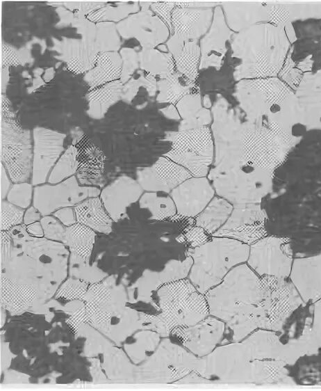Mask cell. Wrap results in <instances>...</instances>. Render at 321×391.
<instances>
[{"instance_id":"1","label":"cell","mask_w":321,"mask_h":391,"mask_svg":"<svg viewBox=\"0 0 321 391\" xmlns=\"http://www.w3.org/2000/svg\"><path fill=\"white\" fill-rule=\"evenodd\" d=\"M160 312L140 314L141 326L166 337L176 328L194 325L209 315L204 294L189 279H181L161 286L157 292Z\"/></svg>"},{"instance_id":"2","label":"cell","mask_w":321,"mask_h":391,"mask_svg":"<svg viewBox=\"0 0 321 391\" xmlns=\"http://www.w3.org/2000/svg\"><path fill=\"white\" fill-rule=\"evenodd\" d=\"M249 245L240 241L213 237L205 244L190 248L192 259L188 279L202 294L220 284L234 266L247 261Z\"/></svg>"},{"instance_id":"3","label":"cell","mask_w":321,"mask_h":391,"mask_svg":"<svg viewBox=\"0 0 321 391\" xmlns=\"http://www.w3.org/2000/svg\"><path fill=\"white\" fill-rule=\"evenodd\" d=\"M209 315L225 323L239 312L260 304L265 297L261 278L245 263L225 276L222 281L205 294Z\"/></svg>"},{"instance_id":"4","label":"cell","mask_w":321,"mask_h":391,"mask_svg":"<svg viewBox=\"0 0 321 391\" xmlns=\"http://www.w3.org/2000/svg\"><path fill=\"white\" fill-rule=\"evenodd\" d=\"M277 39V30L269 25L252 26L233 34L231 56L241 61L234 69L235 80L273 75L278 70Z\"/></svg>"},{"instance_id":"5","label":"cell","mask_w":321,"mask_h":391,"mask_svg":"<svg viewBox=\"0 0 321 391\" xmlns=\"http://www.w3.org/2000/svg\"><path fill=\"white\" fill-rule=\"evenodd\" d=\"M211 132L214 143V163L208 177L244 163V143L247 122H241L240 112L232 108L221 95L212 106Z\"/></svg>"},{"instance_id":"6","label":"cell","mask_w":321,"mask_h":391,"mask_svg":"<svg viewBox=\"0 0 321 391\" xmlns=\"http://www.w3.org/2000/svg\"><path fill=\"white\" fill-rule=\"evenodd\" d=\"M214 190L233 205L259 202L269 191V172L244 163L208 177Z\"/></svg>"},{"instance_id":"7","label":"cell","mask_w":321,"mask_h":391,"mask_svg":"<svg viewBox=\"0 0 321 391\" xmlns=\"http://www.w3.org/2000/svg\"><path fill=\"white\" fill-rule=\"evenodd\" d=\"M163 140L171 143V149L163 156L186 168L192 177L208 174L214 157V143L208 126L167 131Z\"/></svg>"},{"instance_id":"8","label":"cell","mask_w":321,"mask_h":391,"mask_svg":"<svg viewBox=\"0 0 321 391\" xmlns=\"http://www.w3.org/2000/svg\"><path fill=\"white\" fill-rule=\"evenodd\" d=\"M1 163L13 183L28 182L32 175L31 133L4 120L1 123Z\"/></svg>"},{"instance_id":"9","label":"cell","mask_w":321,"mask_h":391,"mask_svg":"<svg viewBox=\"0 0 321 391\" xmlns=\"http://www.w3.org/2000/svg\"><path fill=\"white\" fill-rule=\"evenodd\" d=\"M100 193L97 187L80 186L73 175L56 184L35 186L33 204L44 216L63 207H74L89 198L97 197Z\"/></svg>"},{"instance_id":"10","label":"cell","mask_w":321,"mask_h":391,"mask_svg":"<svg viewBox=\"0 0 321 391\" xmlns=\"http://www.w3.org/2000/svg\"><path fill=\"white\" fill-rule=\"evenodd\" d=\"M265 288L263 305L268 319L269 330L280 331L287 319L304 301L292 283L270 276H261Z\"/></svg>"},{"instance_id":"11","label":"cell","mask_w":321,"mask_h":391,"mask_svg":"<svg viewBox=\"0 0 321 391\" xmlns=\"http://www.w3.org/2000/svg\"><path fill=\"white\" fill-rule=\"evenodd\" d=\"M290 256L285 250L283 241L268 237L251 245L247 264L259 276H270L286 279L292 268Z\"/></svg>"},{"instance_id":"12","label":"cell","mask_w":321,"mask_h":391,"mask_svg":"<svg viewBox=\"0 0 321 391\" xmlns=\"http://www.w3.org/2000/svg\"><path fill=\"white\" fill-rule=\"evenodd\" d=\"M226 323L211 315L198 323L173 329L170 333L197 357H206L217 347L224 335Z\"/></svg>"},{"instance_id":"13","label":"cell","mask_w":321,"mask_h":391,"mask_svg":"<svg viewBox=\"0 0 321 391\" xmlns=\"http://www.w3.org/2000/svg\"><path fill=\"white\" fill-rule=\"evenodd\" d=\"M116 26L122 38H135L142 49H154L162 45L170 33L166 24L149 9L129 15Z\"/></svg>"},{"instance_id":"14","label":"cell","mask_w":321,"mask_h":391,"mask_svg":"<svg viewBox=\"0 0 321 391\" xmlns=\"http://www.w3.org/2000/svg\"><path fill=\"white\" fill-rule=\"evenodd\" d=\"M63 133L36 127L33 130V150L31 182L34 186L44 184L53 167L63 154Z\"/></svg>"},{"instance_id":"15","label":"cell","mask_w":321,"mask_h":391,"mask_svg":"<svg viewBox=\"0 0 321 391\" xmlns=\"http://www.w3.org/2000/svg\"><path fill=\"white\" fill-rule=\"evenodd\" d=\"M263 219L258 206L235 205L227 221L212 236L231 238L252 245L263 236Z\"/></svg>"},{"instance_id":"16","label":"cell","mask_w":321,"mask_h":391,"mask_svg":"<svg viewBox=\"0 0 321 391\" xmlns=\"http://www.w3.org/2000/svg\"><path fill=\"white\" fill-rule=\"evenodd\" d=\"M136 177L143 190L168 193L192 175L182 166L163 156L151 166L139 168Z\"/></svg>"},{"instance_id":"17","label":"cell","mask_w":321,"mask_h":391,"mask_svg":"<svg viewBox=\"0 0 321 391\" xmlns=\"http://www.w3.org/2000/svg\"><path fill=\"white\" fill-rule=\"evenodd\" d=\"M234 32L227 24L221 6L213 10L212 24L200 40L201 58L199 69L215 67L219 70L227 53V42L231 40Z\"/></svg>"},{"instance_id":"18","label":"cell","mask_w":321,"mask_h":391,"mask_svg":"<svg viewBox=\"0 0 321 391\" xmlns=\"http://www.w3.org/2000/svg\"><path fill=\"white\" fill-rule=\"evenodd\" d=\"M215 190L206 177H192L170 192L176 213L183 217L198 216L213 199Z\"/></svg>"},{"instance_id":"19","label":"cell","mask_w":321,"mask_h":391,"mask_svg":"<svg viewBox=\"0 0 321 391\" xmlns=\"http://www.w3.org/2000/svg\"><path fill=\"white\" fill-rule=\"evenodd\" d=\"M143 189L137 180L122 175L104 187L99 198L114 222L126 218L129 207L140 200Z\"/></svg>"},{"instance_id":"20","label":"cell","mask_w":321,"mask_h":391,"mask_svg":"<svg viewBox=\"0 0 321 391\" xmlns=\"http://www.w3.org/2000/svg\"><path fill=\"white\" fill-rule=\"evenodd\" d=\"M52 41L54 45L50 49L59 54L55 58L65 62L72 73H86L94 66L99 54L95 42L83 38L67 37H62L60 40L52 38Z\"/></svg>"},{"instance_id":"21","label":"cell","mask_w":321,"mask_h":391,"mask_svg":"<svg viewBox=\"0 0 321 391\" xmlns=\"http://www.w3.org/2000/svg\"><path fill=\"white\" fill-rule=\"evenodd\" d=\"M213 10L175 7L172 13V35L186 42L197 40L209 30Z\"/></svg>"},{"instance_id":"22","label":"cell","mask_w":321,"mask_h":391,"mask_svg":"<svg viewBox=\"0 0 321 391\" xmlns=\"http://www.w3.org/2000/svg\"><path fill=\"white\" fill-rule=\"evenodd\" d=\"M289 277L304 303L321 298V255L295 260Z\"/></svg>"},{"instance_id":"23","label":"cell","mask_w":321,"mask_h":391,"mask_svg":"<svg viewBox=\"0 0 321 391\" xmlns=\"http://www.w3.org/2000/svg\"><path fill=\"white\" fill-rule=\"evenodd\" d=\"M169 52L172 55L177 72L192 81L198 77L201 50L197 40L183 41L174 35L166 42Z\"/></svg>"},{"instance_id":"24","label":"cell","mask_w":321,"mask_h":391,"mask_svg":"<svg viewBox=\"0 0 321 391\" xmlns=\"http://www.w3.org/2000/svg\"><path fill=\"white\" fill-rule=\"evenodd\" d=\"M220 6L227 24L233 32L245 30L251 24L268 16V9L260 3L224 1Z\"/></svg>"},{"instance_id":"25","label":"cell","mask_w":321,"mask_h":391,"mask_svg":"<svg viewBox=\"0 0 321 391\" xmlns=\"http://www.w3.org/2000/svg\"><path fill=\"white\" fill-rule=\"evenodd\" d=\"M182 120L178 131H186L207 126L212 122L208 109L201 105L199 88L183 97L176 104Z\"/></svg>"},{"instance_id":"26","label":"cell","mask_w":321,"mask_h":391,"mask_svg":"<svg viewBox=\"0 0 321 391\" xmlns=\"http://www.w3.org/2000/svg\"><path fill=\"white\" fill-rule=\"evenodd\" d=\"M74 209L77 223L103 234H108L112 231L114 221L99 196L83 200L74 206Z\"/></svg>"},{"instance_id":"27","label":"cell","mask_w":321,"mask_h":391,"mask_svg":"<svg viewBox=\"0 0 321 391\" xmlns=\"http://www.w3.org/2000/svg\"><path fill=\"white\" fill-rule=\"evenodd\" d=\"M226 328L232 333L233 340L241 341L258 329L269 330L266 312L261 304L254 305L239 312L226 322Z\"/></svg>"},{"instance_id":"28","label":"cell","mask_w":321,"mask_h":391,"mask_svg":"<svg viewBox=\"0 0 321 391\" xmlns=\"http://www.w3.org/2000/svg\"><path fill=\"white\" fill-rule=\"evenodd\" d=\"M122 60L117 51H108L99 54L93 68L87 72L83 79L90 90L120 79Z\"/></svg>"},{"instance_id":"29","label":"cell","mask_w":321,"mask_h":391,"mask_svg":"<svg viewBox=\"0 0 321 391\" xmlns=\"http://www.w3.org/2000/svg\"><path fill=\"white\" fill-rule=\"evenodd\" d=\"M123 85L118 79L90 91L86 95L87 114L92 119L103 118L109 108L121 99Z\"/></svg>"},{"instance_id":"30","label":"cell","mask_w":321,"mask_h":391,"mask_svg":"<svg viewBox=\"0 0 321 391\" xmlns=\"http://www.w3.org/2000/svg\"><path fill=\"white\" fill-rule=\"evenodd\" d=\"M158 94L156 101L158 103H169L176 105L185 95L198 87L195 81L188 79L176 70L159 77L157 81Z\"/></svg>"},{"instance_id":"31","label":"cell","mask_w":321,"mask_h":391,"mask_svg":"<svg viewBox=\"0 0 321 391\" xmlns=\"http://www.w3.org/2000/svg\"><path fill=\"white\" fill-rule=\"evenodd\" d=\"M233 205L220 196H214L204 210L195 218L196 225L213 235L227 221Z\"/></svg>"},{"instance_id":"32","label":"cell","mask_w":321,"mask_h":391,"mask_svg":"<svg viewBox=\"0 0 321 391\" xmlns=\"http://www.w3.org/2000/svg\"><path fill=\"white\" fill-rule=\"evenodd\" d=\"M36 296L35 289L28 285H19L1 276V303L14 314L22 313L28 308Z\"/></svg>"},{"instance_id":"33","label":"cell","mask_w":321,"mask_h":391,"mask_svg":"<svg viewBox=\"0 0 321 391\" xmlns=\"http://www.w3.org/2000/svg\"><path fill=\"white\" fill-rule=\"evenodd\" d=\"M95 232L90 228L76 223L66 227L63 242L72 253L89 261L95 239Z\"/></svg>"},{"instance_id":"34","label":"cell","mask_w":321,"mask_h":391,"mask_svg":"<svg viewBox=\"0 0 321 391\" xmlns=\"http://www.w3.org/2000/svg\"><path fill=\"white\" fill-rule=\"evenodd\" d=\"M141 70L154 77H163L176 70L174 61L170 52L158 49H142L138 52Z\"/></svg>"},{"instance_id":"35","label":"cell","mask_w":321,"mask_h":391,"mask_svg":"<svg viewBox=\"0 0 321 391\" xmlns=\"http://www.w3.org/2000/svg\"><path fill=\"white\" fill-rule=\"evenodd\" d=\"M141 209L150 213V219L163 221L172 218L176 213L175 204L171 196L162 192H146L139 200Z\"/></svg>"},{"instance_id":"36","label":"cell","mask_w":321,"mask_h":391,"mask_svg":"<svg viewBox=\"0 0 321 391\" xmlns=\"http://www.w3.org/2000/svg\"><path fill=\"white\" fill-rule=\"evenodd\" d=\"M116 6L106 5L104 7L94 11L86 18L92 22H121L129 15L136 13L140 9L139 2H117Z\"/></svg>"},{"instance_id":"37","label":"cell","mask_w":321,"mask_h":391,"mask_svg":"<svg viewBox=\"0 0 321 391\" xmlns=\"http://www.w3.org/2000/svg\"><path fill=\"white\" fill-rule=\"evenodd\" d=\"M77 155V148L73 145L69 146L51 170L48 182L56 184L73 176L79 167Z\"/></svg>"},{"instance_id":"38","label":"cell","mask_w":321,"mask_h":391,"mask_svg":"<svg viewBox=\"0 0 321 391\" xmlns=\"http://www.w3.org/2000/svg\"><path fill=\"white\" fill-rule=\"evenodd\" d=\"M97 35L95 45L99 54L117 51L121 46L120 34L114 22H101L96 23Z\"/></svg>"},{"instance_id":"39","label":"cell","mask_w":321,"mask_h":391,"mask_svg":"<svg viewBox=\"0 0 321 391\" xmlns=\"http://www.w3.org/2000/svg\"><path fill=\"white\" fill-rule=\"evenodd\" d=\"M138 77H132L126 83L123 85L121 99L126 103H131L136 96L140 87L146 88L149 96L154 97L156 91L157 80L155 77L144 74V71L138 70Z\"/></svg>"},{"instance_id":"40","label":"cell","mask_w":321,"mask_h":391,"mask_svg":"<svg viewBox=\"0 0 321 391\" xmlns=\"http://www.w3.org/2000/svg\"><path fill=\"white\" fill-rule=\"evenodd\" d=\"M24 210L8 201L1 202V230L8 231L13 227L22 224Z\"/></svg>"},{"instance_id":"41","label":"cell","mask_w":321,"mask_h":391,"mask_svg":"<svg viewBox=\"0 0 321 391\" xmlns=\"http://www.w3.org/2000/svg\"><path fill=\"white\" fill-rule=\"evenodd\" d=\"M32 185L28 182L14 183L7 195V201L22 209L27 208L32 200Z\"/></svg>"},{"instance_id":"42","label":"cell","mask_w":321,"mask_h":391,"mask_svg":"<svg viewBox=\"0 0 321 391\" xmlns=\"http://www.w3.org/2000/svg\"><path fill=\"white\" fill-rule=\"evenodd\" d=\"M31 61L30 51L26 47L17 49L10 45L2 44V67L24 65Z\"/></svg>"},{"instance_id":"43","label":"cell","mask_w":321,"mask_h":391,"mask_svg":"<svg viewBox=\"0 0 321 391\" xmlns=\"http://www.w3.org/2000/svg\"><path fill=\"white\" fill-rule=\"evenodd\" d=\"M120 54L122 60V68L120 79L124 84L140 67L138 52L133 48L123 47L121 49Z\"/></svg>"},{"instance_id":"44","label":"cell","mask_w":321,"mask_h":391,"mask_svg":"<svg viewBox=\"0 0 321 391\" xmlns=\"http://www.w3.org/2000/svg\"><path fill=\"white\" fill-rule=\"evenodd\" d=\"M44 236L53 241H63L66 228L55 216H44L40 219Z\"/></svg>"},{"instance_id":"45","label":"cell","mask_w":321,"mask_h":391,"mask_svg":"<svg viewBox=\"0 0 321 391\" xmlns=\"http://www.w3.org/2000/svg\"><path fill=\"white\" fill-rule=\"evenodd\" d=\"M106 5V2L96 1H69L63 2V6L74 13V17L85 18L90 13Z\"/></svg>"},{"instance_id":"46","label":"cell","mask_w":321,"mask_h":391,"mask_svg":"<svg viewBox=\"0 0 321 391\" xmlns=\"http://www.w3.org/2000/svg\"><path fill=\"white\" fill-rule=\"evenodd\" d=\"M176 7L175 2H153L151 10L157 15L167 26L172 33V13Z\"/></svg>"},{"instance_id":"47","label":"cell","mask_w":321,"mask_h":391,"mask_svg":"<svg viewBox=\"0 0 321 391\" xmlns=\"http://www.w3.org/2000/svg\"><path fill=\"white\" fill-rule=\"evenodd\" d=\"M209 235L202 228L196 225L185 234V238L191 248H195L207 242L210 239Z\"/></svg>"},{"instance_id":"48","label":"cell","mask_w":321,"mask_h":391,"mask_svg":"<svg viewBox=\"0 0 321 391\" xmlns=\"http://www.w3.org/2000/svg\"><path fill=\"white\" fill-rule=\"evenodd\" d=\"M62 288L61 292L63 295L67 298H83L85 292L86 285L83 282H80L79 280H69Z\"/></svg>"},{"instance_id":"49","label":"cell","mask_w":321,"mask_h":391,"mask_svg":"<svg viewBox=\"0 0 321 391\" xmlns=\"http://www.w3.org/2000/svg\"><path fill=\"white\" fill-rule=\"evenodd\" d=\"M53 216L66 227L77 223L74 209L72 207L59 209L53 214Z\"/></svg>"},{"instance_id":"50","label":"cell","mask_w":321,"mask_h":391,"mask_svg":"<svg viewBox=\"0 0 321 391\" xmlns=\"http://www.w3.org/2000/svg\"><path fill=\"white\" fill-rule=\"evenodd\" d=\"M311 330L321 348V298L314 303Z\"/></svg>"},{"instance_id":"51","label":"cell","mask_w":321,"mask_h":391,"mask_svg":"<svg viewBox=\"0 0 321 391\" xmlns=\"http://www.w3.org/2000/svg\"><path fill=\"white\" fill-rule=\"evenodd\" d=\"M175 5L176 7L186 8H215L220 6V3L206 1L175 2Z\"/></svg>"},{"instance_id":"52","label":"cell","mask_w":321,"mask_h":391,"mask_svg":"<svg viewBox=\"0 0 321 391\" xmlns=\"http://www.w3.org/2000/svg\"><path fill=\"white\" fill-rule=\"evenodd\" d=\"M10 178L3 165L1 164V198L3 200L11 188Z\"/></svg>"},{"instance_id":"53","label":"cell","mask_w":321,"mask_h":391,"mask_svg":"<svg viewBox=\"0 0 321 391\" xmlns=\"http://www.w3.org/2000/svg\"><path fill=\"white\" fill-rule=\"evenodd\" d=\"M40 212L34 207L32 206L27 209L24 216V224L28 225L40 220Z\"/></svg>"},{"instance_id":"54","label":"cell","mask_w":321,"mask_h":391,"mask_svg":"<svg viewBox=\"0 0 321 391\" xmlns=\"http://www.w3.org/2000/svg\"><path fill=\"white\" fill-rule=\"evenodd\" d=\"M159 111L168 119L179 120L181 119L178 110L174 104H170L166 107L159 109Z\"/></svg>"},{"instance_id":"55","label":"cell","mask_w":321,"mask_h":391,"mask_svg":"<svg viewBox=\"0 0 321 391\" xmlns=\"http://www.w3.org/2000/svg\"><path fill=\"white\" fill-rule=\"evenodd\" d=\"M26 230L33 237L41 238L44 236L43 228L40 221H36L26 225Z\"/></svg>"},{"instance_id":"56","label":"cell","mask_w":321,"mask_h":391,"mask_svg":"<svg viewBox=\"0 0 321 391\" xmlns=\"http://www.w3.org/2000/svg\"><path fill=\"white\" fill-rule=\"evenodd\" d=\"M203 106L206 109H209L210 107L212 106V102L208 95H206L204 96Z\"/></svg>"},{"instance_id":"57","label":"cell","mask_w":321,"mask_h":391,"mask_svg":"<svg viewBox=\"0 0 321 391\" xmlns=\"http://www.w3.org/2000/svg\"><path fill=\"white\" fill-rule=\"evenodd\" d=\"M152 3L153 2L140 1L139 2V4L141 7V10H149Z\"/></svg>"},{"instance_id":"58","label":"cell","mask_w":321,"mask_h":391,"mask_svg":"<svg viewBox=\"0 0 321 391\" xmlns=\"http://www.w3.org/2000/svg\"><path fill=\"white\" fill-rule=\"evenodd\" d=\"M158 50H160V51H163V52H166L168 50L166 45H163V44L158 45Z\"/></svg>"}]
</instances>
